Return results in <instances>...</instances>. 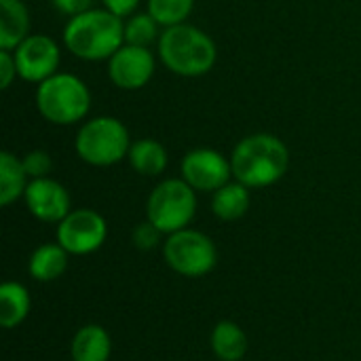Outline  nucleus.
<instances>
[{
  "mask_svg": "<svg viewBox=\"0 0 361 361\" xmlns=\"http://www.w3.org/2000/svg\"><path fill=\"white\" fill-rule=\"evenodd\" d=\"M233 178L247 188H267L277 184L290 169V150L273 133H254L237 142L231 152Z\"/></svg>",
  "mask_w": 361,
  "mask_h": 361,
  "instance_id": "nucleus-1",
  "label": "nucleus"
},
{
  "mask_svg": "<svg viewBox=\"0 0 361 361\" xmlns=\"http://www.w3.org/2000/svg\"><path fill=\"white\" fill-rule=\"evenodd\" d=\"M63 44L82 61H108L125 44V21L104 6L89 8L68 19Z\"/></svg>",
  "mask_w": 361,
  "mask_h": 361,
  "instance_id": "nucleus-2",
  "label": "nucleus"
},
{
  "mask_svg": "<svg viewBox=\"0 0 361 361\" xmlns=\"http://www.w3.org/2000/svg\"><path fill=\"white\" fill-rule=\"evenodd\" d=\"M159 59L163 66L184 78H197L207 74L218 59L214 38L192 23H180L163 27L157 42Z\"/></svg>",
  "mask_w": 361,
  "mask_h": 361,
  "instance_id": "nucleus-3",
  "label": "nucleus"
},
{
  "mask_svg": "<svg viewBox=\"0 0 361 361\" xmlns=\"http://www.w3.org/2000/svg\"><path fill=\"white\" fill-rule=\"evenodd\" d=\"M36 108L51 125H76L82 123L91 110V91L80 76L57 72L36 85Z\"/></svg>",
  "mask_w": 361,
  "mask_h": 361,
  "instance_id": "nucleus-4",
  "label": "nucleus"
},
{
  "mask_svg": "<svg viewBox=\"0 0 361 361\" xmlns=\"http://www.w3.org/2000/svg\"><path fill=\"white\" fill-rule=\"evenodd\" d=\"M129 129L114 116H95L80 125L74 137V150L91 167H110L127 159L131 148Z\"/></svg>",
  "mask_w": 361,
  "mask_h": 361,
  "instance_id": "nucleus-5",
  "label": "nucleus"
},
{
  "mask_svg": "<svg viewBox=\"0 0 361 361\" xmlns=\"http://www.w3.org/2000/svg\"><path fill=\"white\" fill-rule=\"evenodd\" d=\"M197 214V190L182 178L159 182L146 201V220L152 222L165 237L188 228Z\"/></svg>",
  "mask_w": 361,
  "mask_h": 361,
  "instance_id": "nucleus-6",
  "label": "nucleus"
},
{
  "mask_svg": "<svg viewBox=\"0 0 361 361\" xmlns=\"http://www.w3.org/2000/svg\"><path fill=\"white\" fill-rule=\"evenodd\" d=\"M161 250L167 267L182 277H203L218 264L216 243L212 237L195 228H182L167 235Z\"/></svg>",
  "mask_w": 361,
  "mask_h": 361,
  "instance_id": "nucleus-7",
  "label": "nucleus"
},
{
  "mask_svg": "<svg viewBox=\"0 0 361 361\" xmlns=\"http://www.w3.org/2000/svg\"><path fill=\"white\" fill-rule=\"evenodd\" d=\"M57 243L70 256H89L97 252L108 237V224L95 209H72L57 224Z\"/></svg>",
  "mask_w": 361,
  "mask_h": 361,
  "instance_id": "nucleus-8",
  "label": "nucleus"
},
{
  "mask_svg": "<svg viewBox=\"0 0 361 361\" xmlns=\"http://www.w3.org/2000/svg\"><path fill=\"white\" fill-rule=\"evenodd\" d=\"M182 180H186L197 192H216L233 178L231 159L214 148H192L180 163Z\"/></svg>",
  "mask_w": 361,
  "mask_h": 361,
  "instance_id": "nucleus-9",
  "label": "nucleus"
},
{
  "mask_svg": "<svg viewBox=\"0 0 361 361\" xmlns=\"http://www.w3.org/2000/svg\"><path fill=\"white\" fill-rule=\"evenodd\" d=\"M13 55L19 78L34 85L57 74L61 61L59 44L47 34H30L17 49H13Z\"/></svg>",
  "mask_w": 361,
  "mask_h": 361,
  "instance_id": "nucleus-10",
  "label": "nucleus"
},
{
  "mask_svg": "<svg viewBox=\"0 0 361 361\" xmlns=\"http://www.w3.org/2000/svg\"><path fill=\"white\" fill-rule=\"evenodd\" d=\"M157 70V59L150 47L137 44H123L110 59H108V78L116 89L123 91H137L144 89Z\"/></svg>",
  "mask_w": 361,
  "mask_h": 361,
  "instance_id": "nucleus-11",
  "label": "nucleus"
},
{
  "mask_svg": "<svg viewBox=\"0 0 361 361\" xmlns=\"http://www.w3.org/2000/svg\"><path fill=\"white\" fill-rule=\"evenodd\" d=\"M23 201H25L27 212L36 220L47 222V224H59L72 212L68 188L53 178L30 180Z\"/></svg>",
  "mask_w": 361,
  "mask_h": 361,
  "instance_id": "nucleus-12",
  "label": "nucleus"
},
{
  "mask_svg": "<svg viewBox=\"0 0 361 361\" xmlns=\"http://www.w3.org/2000/svg\"><path fill=\"white\" fill-rule=\"evenodd\" d=\"M112 353V338L106 328L97 324H87L76 330L70 355L72 361H108Z\"/></svg>",
  "mask_w": 361,
  "mask_h": 361,
  "instance_id": "nucleus-13",
  "label": "nucleus"
},
{
  "mask_svg": "<svg viewBox=\"0 0 361 361\" xmlns=\"http://www.w3.org/2000/svg\"><path fill=\"white\" fill-rule=\"evenodd\" d=\"M30 36V11L21 0H0V49L13 51Z\"/></svg>",
  "mask_w": 361,
  "mask_h": 361,
  "instance_id": "nucleus-14",
  "label": "nucleus"
},
{
  "mask_svg": "<svg viewBox=\"0 0 361 361\" xmlns=\"http://www.w3.org/2000/svg\"><path fill=\"white\" fill-rule=\"evenodd\" d=\"M252 188H247L245 184L231 180L228 184H224L222 188H218L216 192H212V212L218 220L222 222H237L241 220L252 205Z\"/></svg>",
  "mask_w": 361,
  "mask_h": 361,
  "instance_id": "nucleus-15",
  "label": "nucleus"
},
{
  "mask_svg": "<svg viewBox=\"0 0 361 361\" xmlns=\"http://www.w3.org/2000/svg\"><path fill=\"white\" fill-rule=\"evenodd\" d=\"M68 258L70 254L55 241V243H42L38 245L27 262V273L32 279L40 283H49L59 279L68 271Z\"/></svg>",
  "mask_w": 361,
  "mask_h": 361,
  "instance_id": "nucleus-16",
  "label": "nucleus"
},
{
  "mask_svg": "<svg viewBox=\"0 0 361 361\" xmlns=\"http://www.w3.org/2000/svg\"><path fill=\"white\" fill-rule=\"evenodd\" d=\"M127 161L135 173L146 176V178H157L167 169L169 154L161 142H157L152 137H142L131 144Z\"/></svg>",
  "mask_w": 361,
  "mask_h": 361,
  "instance_id": "nucleus-17",
  "label": "nucleus"
},
{
  "mask_svg": "<svg viewBox=\"0 0 361 361\" xmlns=\"http://www.w3.org/2000/svg\"><path fill=\"white\" fill-rule=\"evenodd\" d=\"M30 176L23 167V161L13 152H0V205L8 207L25 195Z\"/></svg>",
  "mask_w": 361,
  "mask_h": 361,
  "instance_id": "nucleus-18",
  "label": "nucleus"
},
{
  "mask_svg": "<svg viewBox=\"0 0 361 361\" xmlns=\"http://www.w3.org/2000/svg\"><path fill=\"white\" fill-rule=\"evenodd\" d=\"M32 309V298L25 286L17 281H4L0 286V326L13 330L25 322Z\"/></svg>",
  "mask_w": 361,
  "mask_h": 361,
  "instance_id": "nucleus-19",
  "label": "nucleus"
},
{
  "mask_svg": "<svg viewBox=\"0 0 361 361\" xmlns=\"http://www.w3.org/2000/svg\"><path fill=\"white\" fill-rule=\"evenodd\" d=\"M212 351L220 361H241L247 353V336L235 322H220L212 330Z\"/></svg>",
  "mask_w": 361,
  "mask_h": 361,
  "instance_id": "nucleus-20",
  "label": "nucleus"
},
{
  "mask_svg": "<svg viewBox=\"0 0 361 361\" xmlns=\"http://www.w3.org/2000/svg\"><path fill=\"white\" fill-rule=\"evenodd\" d=\"M161 23L146 11V13H133L125 19V42L137 44V47H150L152 42H159L161 38Z\"/></svg>",
  "mask_w": 361,
  "mask_h": 361,
  "instance_id": "nucleus-21",
  "label": "nucleus"
},
{
  "mask_svg": "<svg viewBox=\"0 0 361 361\" xmlns=\"http://www.w3.org/2000/svg\"><path fill=\"white\" fill-rule=\"evenodd\" d=\"M192 8L195 0H146V11L161 23V27L186 23Z\"/></svg>",
  "mask_w": 361,
  "mask_h": 361,
  "instance_id": "nucleus-22",
  "label": "nucleus"
},
{
  "mask_svg": "<svg viewBox=\"0 0 361 361\" xmlns=\"http://www.w3.org/2000/svg\"><path fill=\"white\" fill-rule=\"evenodd\" d=\"M163 237H165V235H163L152 222H148V220H144L142 224H137V226L133 228V235H131L133 245H135L137 250H142V252H150V250L163 245V241H165Z\"/></svg>",
  "mask_w": 361,
  "mask_h": 361,
  "instance_id": "nucleus-23",
  "label": "nucleus"
},
{
  "mask_svg": "<svg viewBox=\"0 0 361 361\" xmlns=\"http://www.w3.org/2000/svg\"><path fill=\"white\" fill-rule=\"evenodd\" d=\"M23 167L30 176V180H36V178H49L51 169H53V161L49 157L47 150H32L27 152L23 159Z\"/></svg>",
  "mask_w": 361,
  "mask_h": 361,
  "instance_id": "nucleus-24",
  "label": "nucleus"
},
{
  "mask_svg": "<svg viewBox=\"0 0 361 361\" xmlns=\"http://www.w3.org/2000/svg\"><path fill=\"white\" fill-rule=\"evenodd\" d=\"M17 76L19 74H17V63H15L13 51L0 49V87L2 89H8Z\"/></svg>",
  "mask_w": 361,
  "mask_h": 361,
  "instance_id": "nucleus-25",
  "label": "nucleus"
},
{
  "mask_svg": "<svg viewBox=\"0 0 361 361\" xmlns=\"http://www.w3.org/2000/svg\"><path fill=\"white\" fill-rule=\"evenodd\" d=\"M93 2L95 0H51V4L55 6L57 13L66 15L68 19L74 17V15H80L89 8H93Z\"/></svg>",
  "mask_w": 361,
  "mask_h": 361,
  "instance_id": "nucleus-26",
  "label": "nucleus"
},
{
  "mask_svg": "<svg viewBox=\"0 0 361 361\" xmlns=\"http://www.w3.org/2000/svg\"><path fill=\"white\" fill-rule=\"evenodd\" d=\"M140 2H142V0H102L104 8L110 11L112 15L121 17V19H127L129 15L137 13Z\"/></svg>",
  "mask_w": 361,
  "mask_h": 361,
  "instance_id": "nucleus-27",
  "label": "nucleus"
}]
</instances>
